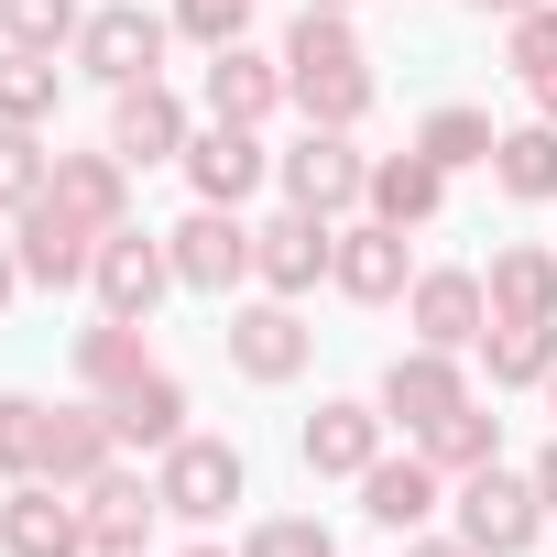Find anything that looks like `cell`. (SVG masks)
Returning a JSON list of instances; mask_svg holds the SVG:
<instances>
[{"mask_svg":"<svg viewBox=\"0 0 557 557\" xmlns=\"http://www.w3.org/2000/svg\"><path fill=\"white\" fill-rule=\"evenodd\" d=\"M99 405H110L121 448H153V459H164V448L186 437V383H175V372H132V383H121V394H99Z\"/></svg>","mask_w":557,"mask_h":557,"instance_id":"obj_23","label":"cell"},{"mask_svg":"<svg viewBox=\"0 0 557 557\" xmlns=\"http://www.w3.org/2000/svg\"><path fill=\"white\" fill-rule=\"evenodd\" d=\"M132 372H153V361H143V318H99V329H77V383H88V394H121Z\"/></svg>","mask_w":557,"mask_h":557,"instance_id":"obj_30","label":"cell"},{"mask_svg":"<svg viewBox=\"0 0 557 557\" xmlns=\"http://www.w3.org/2000/svg\"><path fill=\"white\" fill-rule=\"evenodd\" d=\"M535 492H546V513H557V448H546V459H535Z\"/></svg>","mask_w":557,"mask_h":557,"instance_id":"obj_42","label":"cell"},{"mask_svg":"<svg viewBox=\"0 0 557 557\" xmlns=\"http://www.w3.org/2000/svg\"><path fill=\"white\" fill-rule=\"evenodd\" d=\"M110 459H121V426H110V405H55V416H45V470H34V481H66V492H88Z\"/></svg>","mask_w":557,"mask_h":557,"instance_id":"obj_18","label":"cell"},{"mask_svg":"<svg viewBox=\"0 0 557 557\" xmlns=\"http://www.w3.org/2000/svg\"><path fill=\"white\" fill-rule=\"evenodd\" d=\"M164 45H175V23L164 12H143V0H110V12H88L77 23V77H99V88H143V77H164Z\"/></svg>","mask_w":557,"mask_h":557,"instance_id":"obj_2","label":"cell"},{"mask_svg":"<svg viewBox=\"0 0 557 557\" xmlns=\"http://www.w3.org/2000/svg\"><path fill=\"white\" fill-rule=\"evenodd\" d=\"M546 405H557V372H546Z\"/></svg>","mask_w":557,"mask_h":557,"instance_id":"obj_45","label":"cell"},{"mask_svg":"<svg viewBox=\"0 0 557 557\" xmlns=\"http://www.w3.org/2000/svg\"><path fill=\"white\" fill-rule=\"evenodd\" d=\"M34 470H45V405L0 394V481H34Z\"/></svg>","mask_w":557,"mask_h":557,"instance_id":"obj_34","label":"cell"},{"mask_svg":"<svg viewBox=\"0 0 557 557\" xmlns=\"http://www.w3.org/2000/svg\"><path fill=\"white\" fill-rule=\"evenodd\" d=\"M372 405H383L394 426H416V437H426L437 416H459V405H470V372H459V350H426V339H416V350H394V361H383V394H372Z\"/></svg>","mask_w":557,"mask_h":557,"instance_id":"obj_9","label":"cell"},{"mask_svg":"<svg viewBox=\"0 0 557 557\" xmlns=\"http://www.w3.org/2000/svg\"><path fill=\"white\" fill-rule=\"evenodd\" d=\"M240 557H339V546H329V524H318V513H273V524H251V546H240Z\"/></svg>","mask_w":557,"mask_h":557,"instance_id":"obj_35","label":"cell"},{"mask_svg":"<svg viewBox=\"0 0 557 557\" xmlns=\"http://www.w3.org/2000/svg\"><path fill=\"white\" fill-rule=\"evenodd\" d=\"M285 99H296L318 132H361V121H372V66H361L350 12H307V23L285 34Z\"/></svg>","mask_w":557,"mask_h":557,"instance_id":"obj_1","label":"cell"},{"mask_svg":"<svg viewBox=\"0 0 557 557\" xmlns=\"http://www.w3.org/2000/svg\"><path fill=\"white\" fill-rule=\"evenodd\" d=\"M307 12H350V0H307Z\"/></svg>","mask_w":557,"mask_h":557,"instance_id":"obj_43","label":"cell"},{"mask_svg":"<svg viewBox=\"0 0 557 557\" xmlns=\"http://www.w3.org/2000/svg\"><path fill=\"white\" fill-rule=\"evenodd\" d=\"M99 240H110V230H99V219H77L66 197H34V208L12 219V251H23V285H55V296H66V285H88V273H99Z\"/></svg>","mask_w":557,"mask_h":557,"instance_id":"obj_5","label":"cell"},{"mask_svg":"<svg viewBox=\"0 0 557 557\" xmlns=\"http://www.w3.org/2000/svg\"><path fill=\"white\" fill-rule=\"evenodd\" d=\"M186 557H230V546H186Z\"/></svg>","mask_w":557,"mask_h":557,"instance_id":"obj_44","label":"cell"},{"mask_svg":"<svg viewBox=\"0 0 557 557\" xmlns=\"http://www.w3.org/2000/svg\"><path fill=\"white\" fill-rule=\"evenodd\" d=\"M153 492H164L175 524H219V513L240 503V448H230V437H175L164 470H153Z\"/></svg>","mask_w":557,"mask_h":557,"instance_id":"obj_7","label":"cell"},{"mask_svg":"<svg viewBox=\"0 0 557 557\" xmlns=\"http://www.w3.org/2000/svg\"><path fill=\"white\" fill-rule=\"evenodd\" d=\"M503 55H513V77H524V88H535V77L557 66V0H535V12H513V45H503Z\"/></svg>","mask_w":557,"mask_h":557,"instance_id":"obj_36","label":"cell"},{"mask_svg":"<svg viewBox=\"0 0 557 557\" xmlns=\"http://www.w3.org/2000/svg\"><path fill=\"white\" fill-rule=\"evenodd\" d=\"M262 175H273V153H262L251 121H208V132H186V186H197L208 208H240Z\"/></svg>","mask_w":557,"mask_h":557,"instance_id":"obj_15","label":"cell"},{"mask_svg":"<svg viewBox=\"0 0 557 557\" xmlns=\"http://www.w3.org/2000/svg\"><path fill=\"white\" fill-rule=\"evenodd\" d=\"M405 557H481V546H470V535H416Z\"/></svg>","mask_w":557,"mask_h":557,"instance_id":"obj_38","label":"cell"},{"mask_svg":"<svg viewBox=\"0 0 557 557\" xmlns=\"http://www.w3.org/2000/svg\"><path fill=\"white\" fill-rule=\"evenodd\" d=\"M77 503H88V546H99V557H143V535H153V513H164V492H153L143 470H121V459H110Z\"/></svg>","mask_w":557,"mask_h":557,"instance_id":"obj_17","label":"cell"},{"mask_svg":"<svg viewBox=\"0 0 557 557\" xmlns=\"http://www.w3.org/2000/svg\"><path fill=\"white\" fill-rule=\"evenodd\" d=\"M481 296H492V318H546L557 329V251L546 240H503L492 273H481Z\"/></svg>","mask_w":557,"mask_h":557,"instance_id":"obj_24","label":"cell"},{"mask_svg":"<svg viewBox=\"0 0 557 557\" xmlns=\"http://www.w3.org/2000/svg\"><path fill=\"white\" fill-rule=\"evenodd\" d=\"M273 186H285V208H318V219H350L361 186H372V153H350V132H296V153H273Z\"/></svg>","mask_w":557,"mask_h":557,"instance_id":"obj_4","label":"cell"},{"mask_svg":"<svg viewBox=\"0 0 557 557\" xmlns=\"http://www.w3.org/2000/svg\"><path fill=\"white\" fill-rule=\"evenodd\" d=\"M88 285H99V318H153L164 307V285H175V251L153 240V230H110L99 240V273H88Z\"/></svg>","mask_w":557,"mask_h":557,"instance_id":"obj_10","label":"cell"},{"mask_svg":"<svg viewBox=\"0 0 557 557\" xmlns=\"http://www.w3.org/2000/svg\"><path fill=\"white\" fill-rule=\"evenodd\" d=\"M437 492H448V470H437L426 448H405V459H372V470H361V513H372L383 535H416V524L437 513Z\"/></svg>","mask_w":557,"mask_h":557,"instance_id":"obj_20","label":"cell"},{"mask_svg":"<svg viewBox=\"0 0 557 557\" xmlns=\"http://www.w3.org/2000/svg\"><path fill=\"white\" fill-rule=\"evenodd\" d=\"M329 262H339V219H318V208H285V219L251 230V285L262 296H307Z\"/></svg>","mask_w":557,"mask_h":557,"instance_id":"obj_6","label":"cell"},{"mask_svg":"<svg viewBox=\"0 0 557 557\" xmlns=\"http://www.w3.org/2000/svg\"><path fill=\"white\" fill-rule=\"evenodd\" d=\"M405 329L426 339V350H481V329H492V296H481V273H416L405 285Z\"/></svg>","mask_w":557,"mask_h":557,"instance_id":"obj_13","label":"cell"},{"mask_svg":"<svg viewBox=\"0 0 557 557\" xmlns=\"http://www.w3.org/2000/svg\"><path fill=\"white\" fill-rule=\"evenodd\" d=\"M416 448H426L448 481H470V470H492V459H503V416H492V405H459V416H437Z\"/></svg>","mask_w":557,"mask_h":557,"instance_id":"obj_28","label":"cell"},{"mask_svg":"<svg viewBox=\"0 0 557 557\" xmlns=\"http://www.w3.org/2000/svg\"><path fill=\"white\" fill-rule=\"evenodd\" d=\"M481 350H492V394H524V383L557 372V329H546V318H492Z\"/></svg>","mask_w":557,"mask_h":557,"instance_id":"obj_27","label":"cell"},{"mask_svg":"<svg viewBox=\"0 0 557 557\" xmlns=\"http://www.w3.org/2000/svg\"><path fill=\"white\" fill-rule=\"evenodd\" d=\"M55 99H66V66H55V55H23V45H0V121L45 132V121H55Z\"/></svg>","mask_w":557,"mask_h":557,"instance_id":"obj_29","label":"cell"},{"mask_svg":"<svg viewBox=\"0 0 557 557\" xmlns=\"http://www.w3.org/2000/svg\"><path fill=\"white\" fill-rule=\"evenodd\" d=\"M45 186H55V153H45L23 121H0V219H23Z\"/></svg>","mask_w":557,"mask_h":557,"instance_id":"obj_32","label":"cell"},{"mask_svg":"<svg viewBox=\"0 0 557 557\" xmlns=\"http://www.w3.org/2000/svg\"><path fill=\"white\" fill-rule=\"evenodd\" d=\"M361 208H372V219H394V230H426V219L448 208V164H426L416 143H405V153H372Z\"/></svg>","mask_w":557,"mask_h":557,"instance_id":"obj_22","label":"cell"},{"mask_svg":"<svg viewBox=\"0 0 557 557\" xmlns=\"http://www.w3.org/2000/svg\"><path fill=\"white\" fill-rule=\"evenodd\" d=\"M110 153H121V164H186V99H175L164 77L110 88Z\"/></svg>","mask_w":557,"mask_h":557,"instance_id":"obj_14","label":"cell"},{"mask_svg":"<svg viewBox=\"0 0 557 557\" xmlns=\"http://www.w3.org/2000/svg\"><path fill=\"white\" fill-rule=\"evenodd\" d=\"M0 546H12V557H88V503L66 481H12V503H0Z\"/></svg>","mask_w":557,"mask_h":557,"instance_id":"obj_12","label":"cell"},{"mask_svg":"<svg viewBox=\"0 0 557 557\" xmlns=\"http://www.w3.org/2000/svg\"><path fill=\"white\" fill-rule=\"evenodd\" d=\"M492 186L524 197V208H546V197H557V121H513V132L492 143Z\"/></svg>","mask_w":557,"mask_h":557,"instance_id":"obj_26","label":"cell"},{"mask_svg":"<svg viewBox=\"0 0 557 557\" xmlns=\"http://www.w3.org/2000/svg\"><path fill=\"white\" fill-rule=\"evenodd\" d=\"M164 251H175V285H197V296L251 285V230H240V208H208V197H197V219L164 230Z\"/></svg>","mask_w":557,"mask_h":557,"instance_id":"obj_8","label":"cell"},{"mask_svg":"<svg viewBox=\"0 0 557 557\" xmlns=\"http://www.w3.org/2000/svg\"><path fill=\"white\" fill-rule=\"evenodd\" d=\"M307 318H296V296H262V307H230V372L240 383H296L307 372Z\"/></svg>","mask_w":557,"mask_h":557,"instance_id":"obj_11","label":"cell"},{"mask_svg":"<svg viewBox=\"0 0 557 557\" xmlns=\"http://www.w3.org/2000/svg\"><path fill=\"white\" fill-rule=\"evenodd\" d=\"M23 296V251H12V230H0V307Z\"/></svg>","mask_w":557,"mask_h":557,"instance_id":"obj_39","label":"cell"},{"mask_svg":"<svg viewBox=\"0 0 557 557\" xmlns=\"http://www.w3.org/2000/svg\"><path fill=\"white\" fill-rule=\"evenodd\" d=\"M535 121H557V66H546V77H535Z\"/></svg>","mask_w":557,"mask_h":557,"instance_id":"obj_41","label":"cell"},{"mask_svg":"<svg viewBox=\"0 0 557 557\" xmlns=\"http://www.w3.org/2000/svg\"><path fill=\"white\" fill-rule=\"evenodd\" d=\"M383 426H394L383 405H318L296 448H307V470H318V481H361V470L383 459Z\"/></svg>","mask_w":557,"mask_h":557,"instance_id":"obj_19","label":"cell"},{"mask_svg":"<svg viewBox=\"0 0 557 557\" xmlns=\"http://www.w3.org/2000/svg\"><path fill=\"white\" fill-rule=\"evenodd\" d=\"M470 12H481V23H513V12H535V0H470Z\"/></svg>","mask_w":557,"mask_h":557,"instance_id":"obj_40","label":"cell"},{"mask_svg":"<svg viewBox=\"0 0 557 557\" xmlns=\"http://www.w3.org/2000/svg\"><path fill=\"white\" fill-rule=\"evenodd\" d=\"M240 23H251V0H175V34H186V45H208V55H219V45H240Z\"/></svg>","mask_w":557,"mask_h":557,"instance_id":"obj_37","label":"cell"},{"mask_svg":"<svg viewBox=\"0 0 557 557\" xmlns=\"http://www.w3.org/2000/svg\"><path fill=\"white\" fill-rule=\"evenodd\" d=\"M329 285H339V296H361V307H394V296L416 285L405 230H394V219H350V230H339V262H329Z\"/></svg>","mask_w":557,"mask_h":557,"instance_id":"obj_16","label":"cell"},{"mask_svg":"<svg viewBox=\"0 0 557 557\" xmlns=\"http://www.w3.org/2000/svg\"><path fill=\"white\" fill-rule=\"evenodd\" d=\"M459 535L481 546V557H524L535 535H546V492H535V470H470L459 481Z\"/></svg>","mask_w":557,"mask_h":557,"instance_id":"obj_3","label":"cell"},{"mask_svg":"<svg viewBox=\"0 0 557 557\" xmlns=\"http://www.w3.org/2000/svg\"><path fill=\"white\" fill-rule=\"evenodd\" d=\"M285 110V55H251V45H219L208 55V121H273Z\"/></svg>","mask_w":557,"mask_h":557,"instance_id":"obj_21","label":"cell"},{"mask_svg":"<svg viewBox=\"0 0 557 557\" xmlns=\"http://www.w3.org/2000/svg\"><path fill=\"white\" fill-rule=\"evenodd\" d=\"M492 143H503V132H492V110H459V99L416 121V153H426V164H448V175H459V164H492Z\"/></svg>","mask_w":557,"mask_h":557,"instance_id":"obj_31","label":"cell"},{"mask_svg":"<svg viewBox=\"0 0 557 557\" xmlns=\"http://www.w3.org/2000/svg\"><path fill=\"white\" fill-rule=\"evenodd\" d=\"M77 23H88L77 0H0V34H12L23 55H66V45H77Z\"/></svg>","mask_w":557,"mask_h":557,"instance_id":"obj_33","label":"cell"},{"mask_svg":"<svg viewBox=\"0 0 557 557\" xmlns=\"http://www.w3.org/2000/svg\"><path fill=\"white\" fill-rule=\"evenodd\" d=\"M45 197H66L77 219L121 230V219H132V164H121L110 143H99V153H55V186H45Z\"/></svg>","mask_w":557,"mask_h":557,"instance_id":"obj_25","label":"cell"}]
</instances>
